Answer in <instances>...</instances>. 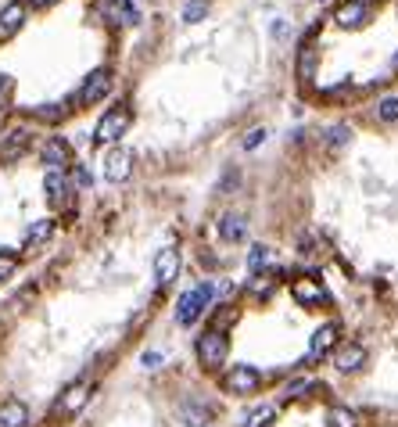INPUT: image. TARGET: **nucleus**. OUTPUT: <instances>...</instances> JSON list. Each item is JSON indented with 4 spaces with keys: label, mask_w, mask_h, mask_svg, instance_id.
<instances>
[{
    "label": "nucleus",
    "mask_w": 398,
    "mask_h": 427,
    "mask_svg": "<svg viewBox=\"0 0 398 427\" xmlns=\"http://www.w3.org/2000/svg\"><path fill=\"white\" fill-rule=\"evenodd\" d=\"M262 266H269V248H266V244H255L252 255H248V269L252 273H262Z\"/></svg>",
    "instance_id": "nucleus-27"
},
{
    "label": "nucleus",
    "mask_w": 398,
    "mask_h": 427,
    "mask_svg": "<svg viewBox=\"0 0 398 427\" xmlns=\"http://www.w3.org/2000/svg\"><path fill=\"white\" fill-rule=\"evenodd\" d=\"M47 198L54 205H65V198H69V179L61 176V172H47Z\"/></svg>",
    "instance_id": "nucleus-21"
},
{
    "label": "nucleus",
    "mask_w": 398,
    "mask_h": 427,
    "mask_svg": "<svg viewBox=\"0 0 398 427\" xmlns=\"http://www.w3.org/2000/svg\"><path fill=\"white\" fill-rule=\"evenodd\" d=\"M29 151V130H8L0 140V162H15Z\"/></svg>",
    "instance_id": "nucleus-12"
},
{
    "label": "nucleus",
    "mask_w": 398,
    "mask_h": 427,
    "mask_svg": "<svg viewBox=\"0 0 398 427\" xmlns=\"http://www.w3.org/2000/svg\"><path fill=\"white\" fill-rule=\"evenodd\" d=\"M338 334H341V330H338V323H323V327L313 334V348H309V359H313V362H316V359H323V355L334 348V341H338Z\"/></svg>",
    "instance_id": "nucleus-15"
},
{
    "label": "nucleus",
    "mask_w": 398,
    "mask_h": 427,
    "mask_svg": "<svg viewBox=\"0 0 398 427\" xmlns=\"http://www.w3.org/2000/svg\"><path fill=\"white\" fill-rule=\"evenodd\" d=\"M50 233H54V219H36L33 226L25 230V248H29V252L43 248V244L50 240Z\"/></svg>",
    "instance_id": "nucleus-20"
},
{
    "label": "nucleus",
    "mask_w": 398,
    "mask_h": 427,
    "mask_svg": "<svg viewBox=\"0 0 398 427\" xmlns=\"http://www.w3.org/2000/svg\"><path fill=\"white\" fill-rule=\"evenodd\" d=\"M108 90H111V72H108V69H97V72L86 76V86H83L79 101H83V104H97V101H104Z\"/></svg>",
    "instance_id": "nucleus-9"
},
{
    "label": "nucleus",
    "mask_w": 398,
    "mask_h": 427,
    "mask_svg": "<svg viewBox=\"0 0 398 427\" xmlns=\"http://www.w3.org/2000/svg\"><path fill=\"white\" fill-rule=\"evenodd\" d=\"M394 69H398V57H394Z\"/></svg>",
    "instance_id": "nucleus-37"
},
{
    "label": "nucleus",
    "mask_w": 398,
    "mask_h": 427,
    "mask_svg": "<svg viewBox=\"0 0 398 427\" xmlns=\"http://www.w3.org/2000/svg\"><path fill=\"white\" fill-rule=\"evenodd\" d=\"M130 172H133V155H130L126 147H111L108 155H104V176L111 183H126Z\"/></svg>",
    "instance_id": "nucleus-7"
},
{
    "label": "nucleus",
    "mask_w": 398,
    "mask_h": 427,
    "mask_svg": "<svg viewBox=\"0 0 398 427\" xmlns=\"http://www.w3.org/2000/svg\"><path fill=\"white\" fill-rule=\"evenodd\" d=\"M198 362L205 366V370H219V366L226 362V352H230V341H226V330H205L198 345Z\"/></svg>",
    "instance_id": "nucleus-2"
},
{
    "label": "nucleus",
    "mask_w": 398,
    "mask_h": 427,
    "mask_svg": "<svg viewBox=\"0 0 398 427\" xmlns=\"http://www.w3.org/2000/svg\"><path fill=\"white\" fill-rule=\"evenodd\" d=\"M90 391H94V384H86V381L69 384L65 391H61V399L54 402V413H57V416H76V413L90 402Z\"/></svg>",
    "instance_id": "nucleus-6"
},
{
    "label": "nucleus",
    "mask_w": 398,
    "mask_h": 427,
    "mask_svg": "<svg viewBox=\"0 0 398 427\" xmlns=\"http://www.w3.org/2000/svg\"><path fill=\"white\" fill-rule=\"evenodd\" d=\"M25 423H29V409H25V402H18V399L0 402V427H25Z\"/></svg>",
    "instance_id": "nucleus-18"
},
{
    "label": "nucleus",
    "mask_w": 398,
    "mask_h": 427,
    "mask_svg": "<svg viewBox=\"0 0 398 427\" xmlns=\"http://www.w3.org/2000/svg\"><path fill=\"white\" fill-rule=\"evenodd\" d=\"M273 287H277V269H262V273H255V280H252V294H255V298H266Z\"/></svg>",
    "instance_id": "nucleus-22"
},
{
    "label": "nucleus",
    "mask_w": 398,
    "mask_h": 427,
    "mask_svg": "<svg viewBox=\"0 0 398 427\" xmlns=\"http://www.w3.org/2000/svg\"><path fill=\"white\" fill-rule=\"evenodd\" d=\"M11 94V76H0V101H8Z\"/></svg>",
    "instance_id": "nucleus-33"
},
{
    "label": "nucleus",
    "mask_w": 398,
    "mask_h": 427,
    "mask_svg": "<svg viewBox=\"0 0 398 427\" xmlns=\"http://www.w3.org/2000/svg\"><path fill=\"white\" fill-rule=\"evenodd\" d=\"M101 11L115 25H137L140 22V15H137V8L130 4V0H101Z\"/></svg>",
    "instance_id": "nucleus-14"
},
{
    "label": "nucleus",
    "mask_w": 398,
    "mask_h": 427,
    "mask_svg": "<svg viewBox=\"0 0 398 427\" xmlns=\"http://www.w3.org/2000/svg\"><path fill=\"white\" fill-rule=\"evenodd\" d=\"M36 115H40V118H50V122H54V118H61V111H57L54 104H50V108H36Z\"/></svg>",
    "instance_id": "nucleus-34"
},
{
    "label": "nucleus",
    "mask_w": 398,
    "mask_h": 427,
    "mask_svg": "<svg viewBox=\"0 0 398 427\" xmlns=\"http://www.w3.org/2000/svg\"><path fill=\"white\" fill-rule=\"evenodd\" d=\"M348 140H352V130L345 126V122H338V126H330V130H327V144H330L334 151H341Z\"/></svg>",
    "instance_id": "nucleus-26"
},
{
    "label": "nucleus",
    "mask_w": 398,
    "mask_h": 427,
    "mask_svg": "<svg viewBox=\"0 0 398 427\" xmlns=\"http://www.w3.org/2000/svg\"><path fill=\"white\" fill-rule=\"evenodd\" d=\"M298 76H301L305 83L316 79V47H305V50H301V57H298Z\"/></svg>",
    "instance_id": "nucleus-25"
},
{
    "label": "nucleus",
    "mask_w": 398,
    "mask_h": 427,
    "mask_svg": "<svg viewBox=\"0 0 398 427\" xmlns=\"http://www.w3.org/2000/svg\"><path fill=\"white\" fill-rule=\"evenodd\" d=\"M291 294H294V301H301V305H327V301H330V294L323 291V284L313 280V277L294 280V284H291Z\"/></svg>",
    "instance_id": "nucleus-8"
},
{
    "label": "nucleus",
    "mask_w": 398,
    "mask_h": 427,
    "mask_svg": "<svg viewBox=\"0 0 398 427\" xmlns=\"http://www.w3.org/2000/svg\"><path fill=\"white\" fill-rule=\"evenodd\" d=\"M179 277V252L176 248H162L158 255H155V280L165 287V284H172Z\"/></svg>",
    "instance_id": "nucleus-10"
},
{
    "label": "nucleus",
    "mask_w": 398,
    "mask_h": 427,
    "mask_svg": "<svg viewBox=\"0 0 398 427\" xmlns=\"http://www.w3.org/2000/svg\"><path fill=\"white\" fill-rule=\"evenodd\" d=\"M259 384H262V377H259L255 366H248V362H237V366H230V370L223 374V388L230 395H252Z\"/></svg>",
    "instance_id": "nucleus-4"
},
{
    "label": "nucleus",
    "mask_w": 398,
    "mask_h": 427,
    "mask_svg": "<svg viewBox=\"0 0 398 427\" xmlns=\"http://www.w3.org/2000/svg\"><path fill=\"white\" fill-rule=\"evenodd\" d=\"M43 165H47V172H61V176H65V172L76 165L72 147L61 140V137H50V140L43 144Z\"/></svg>",
    "instance_id": "nucleus-5"
},
{
    "label": "nucleus",
    "mask_w": 398,
    "mask_h": 427,
    "mask_svg": "<svg viewBox=\"0 0 398 427\" xmlns=\"http://www.w3.org/2000/svg\"><path fill=\"white\" fill-rule=\"evenodd\" d=\"M362 362H366V348L362 345H345V348H338V355H334V366H338L341 374H355Z\"/></svg>",
    "instance_id": "nucleus-16"
},
{
    "label": "nucleus",
    "mask_w": 398,
    "mask_h": 427,
    "mask_svg": "<svg viewBox=\"0 0 398 427\" xmlns=\"http://www.w3.org/2000/svg\"><path fill=\"white\" fill-rule=\"evenodd\" d=\"M327 427H359V416L345 406H330L327 413Z\"/></svg>",
    "instance_id": "nucleus-23"
},
{
    "label": "nucleus",
    "mask_w": 398,
    "mask_h": 427,
    "mask_svg": "<svg viewBox=\"0 0 398 427\" xmlns=\"http://www.w3.org/2000/svg\"><path fill=\"white\" fill-rule=\"evenodd\" d=\"M377 118L380 122H398V97H384L377 104Z\"/></svg>",
    "instance_id": "nucleus-28"
},
{
    "label": "nucleus",
    "mask_w": 398,
    "mask_h": 427,
    "mask_svg": "<svg viewBox=\"0 0 398 427\" xmlns=\"http://www.w3.org/2000/svg\"><path fill=\"white\" fill-rule=\"evenodd\" d=\"M22 22H25V4H8L4 11H0V36H15L18 29H22Z\"/></svg>",
    "instance_id": "nucleus-19"
},
{
    "label": "nucleus",
    "mask_w": 398,
    "mask_h": 427,
    "mask_svg": "<svg viewBox=\"0 0 398 427\" xmlns=\"http://www.w3.org/2000/svg\"><path fill=\"white\" fill-rule=\"evenodd\" d=\"M212 298H216V284H194L191 291H183L176 298V323L191 327L201 320V313L212 305Z\"/></svg>",
    "instance_id": "nucleus-1"
},
{
    "label": "nucleus",
    "mask_w": 398,
    "mask_h": 427,
    "mask_svg": "<svg viewBox=\"0 0 398 427\" xmlns=\"http://www.w3.org/2000/svg\"><path fill=\"white\" fill-rule=\"evenodd\" d=\"M15 269H18V255L15 252H0V280H8Z\"/></svg>",
    "instance_id": "nucleus-30"
},
{
    "label": "nucleus",
    "mask_w": 398,
    "mask_h": 427,
    "mask_svg": "<svg viewBox=\"0 0 398 427\" xmlns=\"http://www.w3.org/2000/svg\"><path fill=\"white\" fill-rule=\"evenodd\" d=\"M29 8H50V4H57V0H25Z\"/></svg>",
    "instance_id": "nucleus-36"
},
{
    "label": "nucleus",
    "mask_w": 398,
    "mask_h": 427,
    "mask_svg": "<svg viewBox=\"0 0 398 427\" xmlns=\"http://www.w3.org/2000/svg\"><path fill=\"white\" fill-rule=\"evenodd\" d=\"M366 18H370V8H366L362 0H345V4H338V11H334V22L345 25V29H359Z\"/></svg>",
    "instance_id": "nucleus-11"
},
{
    "label": "nucleus",
    "mask_w": 398,
    "mask_h": 427,
    "mask_svg": "<svg viewBox=\"0 0 398 427\" xmlns=\"http://www.w3.org/2000/svg\"><path fill=\"white\" fill-rule=\"evenodd\" d=\"M126 130H130V108H126V104H115V108H108L104 118L97 122V144H115Z\"/></svg>",
    "instance_id": "nucleus-3"
},
{
    "label": "nucleus",
    "mask_w": 398,
    "mask_h": 427,
    "mask_svg": "<svg viewBox=\"0 0 398 427\" xmlns=\"http://www.w3.org/2000/svg\"><path fill=\"white\" fill-rule=\"evenodd\" d=\"M219 237L226 244H237L248 237V223H244V216H237V212H226V216L219 219Z\"/></svg>",
    "instance_id": "nucleus-17"
},
{
    "label": "nucleus",
    "mask_w": 398,
    "mask_h": 427,
    "mask_svg": "<svg viewBox=\"0 0 398 427\" xmlns=\"http://www.w3.org/2000/svg\"><path fill=\"white\" fill-rule=\"evenodd\" d=\"M76 183H79V187H90V172L86 169H76Z\"/></svg>",
    "instance_id": "nucleus-35"
},
{
    "label": "nucleus",
    "mask_w": 398,
    "mask_h": 427,
    "mask_svg": "<svg viewBox=\"0 0 398 427\" xmlns=\"http://www.w3.org/2000/svg\"><path fill=\"white\" fill-rule=\"evenodd\" d=\"M262 140H266V130H262V126L248 130V137H244V151H255V147H259Z\"/></svg>",
    "instance_id": "nucleus-31"
},
{
    "label": "nucleus",
    "mask_w": 398,
    "mask_h": 427,
    "mask_svg": "<svg viewBox=\"0 0 398 427\" xmlns=\"http://www.w3.org/2000/svg\"><path fill=\"white\" fill-rule=\"evenodd\" d=\"M140 362L147 366V370H155L158 362H165V355H162V352H144V355H140Z\"/></svg>",
    "instance_id": "nucleus-32"
},
{
    "label": "nucleus",
    "mask_w": 398,
    "mask_h": 427,
    "mask_svg": "<svg viewBox=\"0 0 398 427\" xmlns=\"http://www.w3.org/2000/svg\"><path fill=\"white\" fill-rule=\"evenodd\" d=\"M273 420H277V406H255L248 420H244V427H269Z\"/></svg>",
    "instance_id": "nucleus-24"
},
{
    "label": "nucleus",
    "mask_w": 398,
    "mask_h": 427,
    "mask_svg": "<svg viewBox=\"0 0 398 427\" xmlns=\"http://www.w3.org/2000/svg\"><path fill=\"white\" fill-rule=\"evenodd\" d=\"M205 15H208V4H205V0H194V4L183 8V22H201Z\"/></svg>",
    "instance_id": "nucleus-29"
},
{
    "label": "nucleus",
    "mask_w": 398,
    "mask_h": 427,
    "mask_svg": "<svg viewBox=\"0 0 398 427\" xmlns=\"http://www.w3.org/2000/svg\"><path fill=\"white\" fill-rule=\"evenodd\" d=\"M176 413H179V423H183V427H208V423H212V409L201 406L198 399H183Z\"/></svg>",
    "instance_id": "nucleus-13"
}]
</instances>
